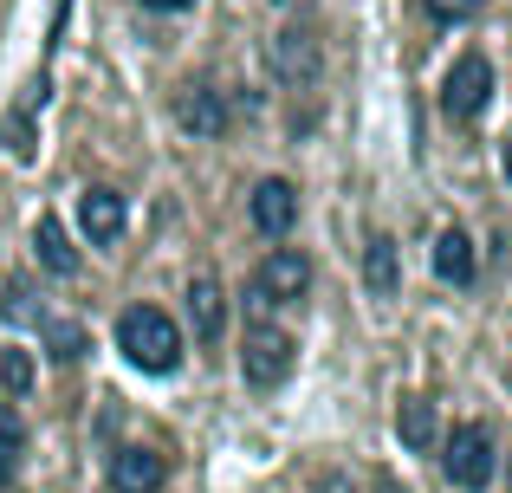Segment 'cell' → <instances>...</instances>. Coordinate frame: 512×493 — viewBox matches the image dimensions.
<instances>
[{
    "label": "cell",
    "mask_w": 512,
    "mask_h": 493,
    "mask_svg": "<svg viewBox=\"0 0 512 493\" xmlns=\"http://www.w3.org/2000/svg\"><path fill=\"white\" fill-rule=\"evenodd\" d=\"M117 351H124L137 370L163 377V370L182 364V331H175V318L156 312V305H130V312L117 318Z\"/></svg>",
    "instance_id": "6da1fadb"
},
{
    "label": "cell",
    "mask_w": 512,
    "mask_h": 493,
    "mask_svg": "<svg viewBox=\"0 0 512 493\" xmlns=\"http://www.w3.org/2000/svg\"><path fill=\"white\" fill-rule=\"evenodd\" d=\"M305 286H312V260H305L299 247H273L260 260V273H253V286H247V305L253 312H273V305L305 299Z\"/></svg>",
    "instance_id": "7a4b0ae2"
},
{
    "label": "cell",
    "mask_w": 512,
    "mask_h": 493,
    "mask_svg": "<svg viewBox=\"0 0 512 493\" xmlns=\"http://www.w3.org/2000/svg\"><path fill=\"white\" fill-rule=\"evenodd\" d=\"M292 364H299V344H292L279 325H253L247 331V344H240V370H247L253 390H279V383L292 377Z\"/></svg>",
    "instance_id": "3957f363"
},
{
    "label": "cell",
    "mask_w": 512,
    "mask_h": 493,
    "mask_svg": "<svg viewBox=\"0 0 512 493\" xmlns=\"http://www.w3.org/2000/svg\"><path fill=\"white\" fill-rule=\"evenodd\" d=\"M441 461H448V481L454 487L480 493V487L493 481V435L480 429V422H461V429L448 435V455H441Z\"/></svg>",
    "instance_id": "277c9868"
},
{
    "label": "cell",
    "mask_w": 512,
    "mask_h": 493,
    "mask_svg": "<svg viewBox=\"0 0 512 493\" xmlns=\"http://www.w3.org/2000/svg\"><path fill=\"white\" fill-rule=\"evenodd\" d=\"M487 98H493V65L480 59V52H467V59L448 72V85H441V111L467 124V117L487 111Z\"/></svg>",
    "instance_id": "5b68a950"
},
{
    "label": "cell",
    "mask_w": 512,
    "mask_h": 493,
    "mask_svg": "<svg viewBox=\"0 0 512 493\" xmlns=\"http://www.w3.org/2000/svg\"><path fill=\"white\" fill-rule=\"evenodd\" d=\"M169 481V461L156 448H117L111 455V487L117 493H156Z\"/></svg>",
    "instance_id": "8992f818"
},
{
    "label": "cell",
    "mask_w": 512,
    "mask_h": 493,
    "mask_svg": "<svg viewBox=\"0 0 512 493\" xmlns=\"http://www.w3.org/2000/svg\"><path fill=\"white\" fill-rule=\"evenodd\" d=\"M175 124H182L188 137H221V130H227V104H221V91H208V85L175 91Z\"/></svg>",
    "instance_id": "52a82bcc"
},
{
    "label": "cell",
    "mask_w": 512,
    "mask_h": 493,
    "mask_svg": "<svg viewBox=\"0 0 512 493\" xmlns=\"http://www.w3.org/2000/svg\"><path fill=\"white\" fill-rule=\"evenodd\" d=\"M78 228H85V241H117L124 234V195L117 189H85L78 195Z\"/></svg>",
    "instance_id": "ba28073f"
},
{
    "label": "cell",
    "mask_w": 512,
    "mask_h": 493,
    "mask_svg": "<svg viewBox=\"0 0 512 493\" xmlns=\"http://www.w3.org/2000/svg\"><path fill=\"white\" fill-rule=\"evenodd\" d=\"M292 221H299V189L279 176H266L260 189H253V228L260 234H286Z\"/></svg>",
    "instance_id": "9c48e42d"
},
{
    "label": "cell",
    "mask_w": 512,
    "mask_h": 493,
    "mask_svg": "<svg viewBox=\"0 0 512 493\" xmlns=\"http://www.w3.org/2000/svg\"><path fill=\"white\" fill-rule=\"evenodd\" d=\"M273 72L286 78V85H312L318 78V39L299 33V26H286V33L273 39Z\"/></svg>",
    "instance_id": "30bf717a"
},
{
    "label": "cell",
    "mask_w": 512,
    "mask_h": 493,
    "mask_svg": "<svg viewBox=\"0 0 512 493\" xmlns=\"http://www.w3.org/2000/svg\"><path fill=\"white\" fill-rule=\"evenodd\" d=\"M363 286H370L376 299H396L402 292V260H396V241H389V234H370V247H363Z\"/></svg>",
    "instance_id": "8fae6325"
},
{
    "label": "cell",
    "mask_w": 512,
    "mask_h": 493,
    "mask_svg": "<svg viewBox=\"0 0 512 493\" xmlns=\"http://www.w3.org/2000/svg\"><path fill=\"white\" fill-rule=\"evenodd\" d=\"M435 273L448 279V286H474V273H480V260H474V241H467L461 228H448V234H435Z\"/></svg>",
    "instance_id": "7c38bea8"
},
{
    "label": "cell",
    "mask_w": 512,
    "mask_h": 493,
    "mask_svg": "<svg viewBox=\"0 0 512 493\" xmlns=\"http://www.w3.org/2000/svg\"><path fill=\"white\" fill-rule=\"evenodd\" d=\"M188 318H195V338L214 344L227 325V305H221V286H214L208 273H195V286H188Z\"/></svg>",
    "instance_id": "4fadbf2b"
},
{
    "label": "cell",
    "mask_w": 512,
    "mask_h": 493,
    "mask_svg": "<svg viewBox=\"0 0 512 493\" xmlns=\"http://www.w3.org/2000/svg\"><path fill=\"white\" fill-rule=\"evenodd\" d=\"M33 247H39V266H46V273H59V279H72V273H78V247L65 241L59 215H39V228H33Z\"/></svg>",
    "instance_id": "5bb4252c"
},
{
    "label": "cell",
    "mask_w": 512,
    "mask_h": 493,
    "mask_svg": "<svg viewBox=\"0 0 512 493\" xmlns=\"http://www.w3.org/2000/svg\"><path fill=\"white\" fill-rule=\"evenodd\" d=\"M396 435H402V448H435V409L422 403V396H409V403H396Z\"/></svg>",
    "instance_id": "9a60e30c"
},
{
    "label": "cell",
    "mask_w": 512,
    "mask_h": 493,
    "mask_svg": "<svg viewBox=\"0 0 512 493\" xmlns=\"http://www.w3.org/2000/svg\"><path fill=\"white\" fill-rule=\"evenodd\" d=\"M20 455H26V422L13 403H0V487L20 474Z\"/></svg>",
    "instance_id": "2e32d148"
},
{
    "label": "cell",
    "mask_w": 512,
    "mask_h": 493,
    "mask_svg": "<svg viewBox=\"0 0 512 493\" xmlns=\"http://www.w3.org/2000/svg\"><path fill=\"white\" fill-rule=\"evenodd\" d=\"M39 331H46V344H52V357H59V364H78V357L91 351L85 325H65V318H39Z\"/></svg>",
    "instance_id": "e0dca14e"
},
{
    "label": "cell",
    "mask_w": 512,
    "mask_h": 493,
    "mask_svg": "<svg viewBox=\"0 0 512 493\" xmlns=\"http://www.w3.org/2000/svg\"><path fill=\"white\" fill-rule=\"evenodd\" d=\"M0 312H7L13 325H33V318H39L33 286H26V279H7V286H0Z\"/></svg>",
    "instance_id": "ac0fdd59"
},
{
    "label": "cell",
    "mask_w": 512,
    "mask_h": 493,
    "mask_svg": "<svg viewBox=\"0 0 512 493\" xmlns=\"http://www.w3.org/2000/svg\"><path fill=\"white\" fill-rule=\"evenodd\" d=\"M0 383H7L13 396H26L33 390V357L26 351H0Z\"/></svg>",
    "instance_id": "d6986e66"
},
{
    "label": "cell",
    "mask_w": 512,
    "mask_h": 493,
    "mask_svg": "<svg viewBox=\"0 0 512 493\" xmlns=\"http://www.w3.org/2000/svg\"><path fill=\"white\" fill-rule=\"evenodd\" d=\"M422 7L435 13V20H467V13H480L487 0H422Z\"/></svg>",
    "instance_id": "ffe728a7"
},
{
    "label": "cell",
    "mask_w": 512,
    "mask_h": 493,
    "mask_svg": "<svg viewBox=\"0 0 512 493\" xmlns=\"http://www.w3.org/2000/svg\"><path fill=\"white\" fill-rule=\"evenodd\" d=\"M143 7H156V13H182V7H195V0H143Z\"/></svg>",
    "instance_id": "44dd1931"
},
{
    "label": "cell",
    "mask_w": 512,
    "mask_h": 493,
    "mask_svg": "<svg viewBox=\"0 0 512 493\" xmlns=\"http://www.w3.org/2000/svg\"><path fill=\"white\" fill-rule=\"evenodd\" d=\"M376 493H409V487H402L396 474H376Z\"/></svg>",
    "instance_id": "7402d4cb"
},
{
    "label": "cell",
    "mask_w": 512,
    "mask_h": 493,
    "mask_svg": "<svg viewBox=\"0 0 512 493\" xmlns=\"http://www.w3.org/2000/svg\"><path fill=\"white\" fill-rule=\"evenodd\" d=\"M318 493H350V487L338 481V474H318Z\"/></svg>",
    "instance_id": "603a6c76"
},
{
    "label": "cell",
    "mask_w": 512,
    "mask_h": 493,
    "mask_svg": "<svg viewBox=\"0 0 512 493\" xmlns=\"http://www.w3.org/2000/svg\"><path fill=\"white\" fill-rule=\"evenodd\" d=\"M506 182H512V143H506Z\"/></svg>",
    "instance_id": "cb8c5ba5"
},
{
    "label": "cell",
    "mask_w": 512,
    "mask_h": 493,
    "mask_svg": "<svg viewBox=\"0 0 512 493\" xmlns=\"http://www.w3.org/2000/svg\"><path fill=\"white\" fill-rule=\"evenodd\" d=\"M506 487H512V455H506Z\"/></svg>",
    "instance_id": "d4e9b609"
}]
</instances>
